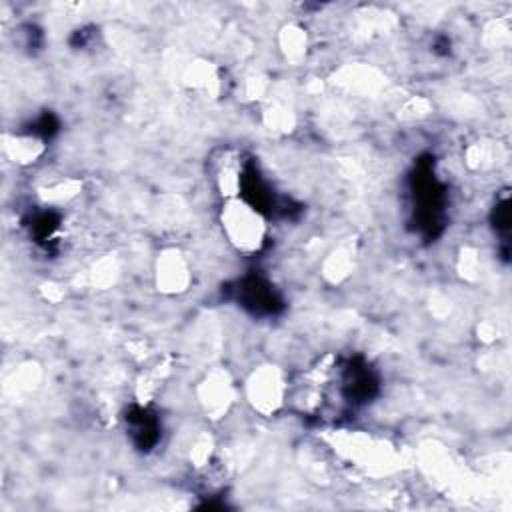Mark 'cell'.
<instances>
[{
  "label": "cell",
  "mask_w": 512,
  "mask_h": 512,
  "mask_svg": "<svg viewBox=\"0 0 512 512\" xmlns=\"http://www.w3.org/2000/svg\"><path fill=\"white\" fill-rule=\"evenodd\" d=\"M224 222L232 242L246 250L258 248L262 238V222L260 216L254 210H250V206L232 202L224 214Z\"/></svg>",
  "instance_id": "cell-1"
}]
</instances>
